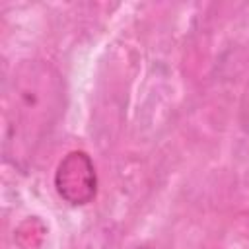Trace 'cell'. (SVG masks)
I'll return each mask as SVG.
<instances>
[{
    "label": "cell",
    "instance_id": "cell-3",
    "mask_svg": "<svg viewBox=\"0 0 249 249\" xmlns=\"http://www.w3.org/2000/svg\"><path fill=\"white\" fill-rule=\"evenodd\" d=\"M239 121H241V126L245 130H249V82L243 89V95H241V105H239Z\"/></svg>",
    "mask_w": 249,
    "mask_h": 249
},
{
    "label": "cell",
    "instance_id": "cell-4",
    "mask_svg": "<svg viewBox=\"0 0 249 249\" xmlns=\"http://www.w3.org/2000/svg\"><path fill=\"white\" fill-rule=\"evenodd\" d=\"M134 249H150V247H146V245H138V247H134Z\"/></svg>",
    "mask_w": 249,
    "mask_h": 249
},
{
    "label": "cell",
    "instance_id": "cell-1",
    "mask_svg": "<svg viewBox=\"0 0 249 249\" xmlns=\"http://www.w3.org/2000/svg\"><path fill=\"white\" fill-rule=\"evenodd\" d=\"M66 109V82L45 58H21L2 86V156L25 173Z\"/></svg>",
    "mask_w": 249,
    "mask_h": 249
},
{
    "label": "cell",
    "instance_id": "cell-2",
    "mask_svg": "<svg viewBox=\"0 0 249 249\" xmlns=\"http://www.w3.org/2000/svg\"><path fill=\"white\" fill-rule=\"evenodd\" d=\"M54 189L70 206H86L97 195V171L84 150H70L54 169Z\"/></svg>",
    "mask_w": 249,
    "mask_h": 249
}]
</instances>
